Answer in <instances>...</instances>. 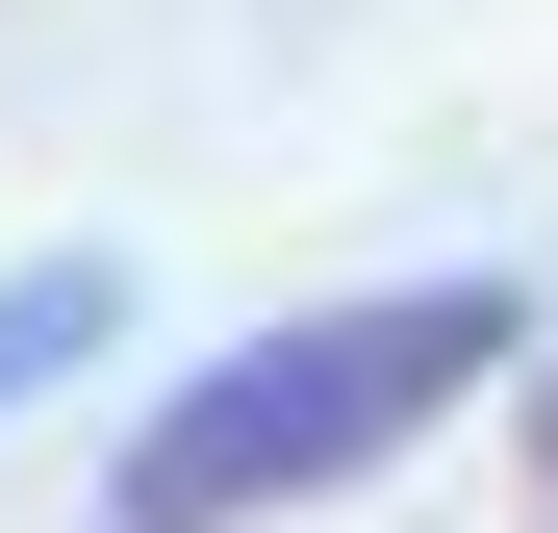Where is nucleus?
<instances>
[{
	"label": "nucleus",
	"instance_id": "7ed1b4c3",
	"mask_svg": "<svg viewBox=\"0 0 558 533\" xmlns=\"http://www.w3.org/2000/svg\"><path fill=\"white\" fill-rule=\"evenodd\" d=\"M508 458H533V533H558V355H533V432H508Z\"/></svg>",
	"mask_w": 558,
	"mask_h": 533
},
{
	"label": "nucleus",
	"instance_id": "f03ea898",
	"mask_svg": "<svg viewBox=\"0 0 558 533\" xmlns=\"http://www.w3.org/2000/svg\"><path fill=\"white\" fill-rule=\"evenodd\" d=\"M102 330H128V280H102V254H26V280H0V407H51Z\"/></svg>",
	"mask_w": 558,
	"mask_h": 533
},
{
	"label": "nucleus",
	"instance_id": "f257e3e1",
	"mask_svg": "<svg viewBox=\"0 0 558 533\" xmlns=\"http://www.w3.org/2000/svg\"><path fill=\"white\" fill-rule=\"evenodd\" d=\"M508 381V280H381V305H305V330H229L128 458H102V533H254V508H330L381 483L407 432H457Z\"/></svg>",
	"mask_w": 558,
	"mask_h": 533
}]
</instances>
